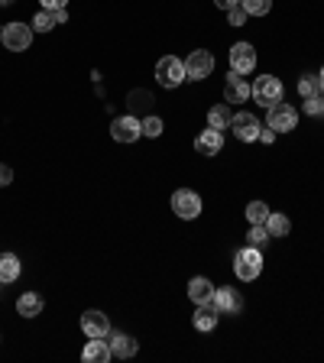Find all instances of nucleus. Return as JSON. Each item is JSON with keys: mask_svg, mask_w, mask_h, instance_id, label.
<instances>
[{"mask_svg": "<svg viewBox=\"0 0 324 363\" xmlns=\"http://www.w3.org/2000/svg\"><path fill=\"white\" fill-rule=\"evenodd\" d=\"M0 46H4V33H0Z\"/></svg>", "mask_w": 324, "mask_h": 363, "instance_id": "obj_39", "label": "nucleus"}, {"mask_svg": "<svg viewBox=\"0 0 324 363\" xmlns=\"http://www.w3.org/2000/svg\"><path fill=\"white\" fill-rule=\"evenodd\" d=\"M214 7H221L227 13V10H233V7H240V0H214Z\"/></svg>", "mask_w": 324, "mask_h": 363, "instance_id": "obj_35", "label": "nucleus"}, {"mask_svg": "<svg viewBox=\"0 0 324 363\" xmlns=\"http://www.w3.org/2000/svg\"><path fill=\"white\" fill-rule=\"evenodd\" d=\"M214 282L204 276H195L192 282H188V299L195 301V305H208V301H214Z\"/></svg>", "mask_w": 324, "mask_h": 363, "instance_id": "obj_15", "label": "nucleus"}, {"mask_svg": "<svg viewBox=\"0 0 324 363\" xmlns=\"http://www.w3.org/2000/svg\"><path fill=\"white\" fill-rule=\"evenodd\" d=\"M266 124L276 133H292L295 124H299V114H295L292 104H282V100H279V104L270 108V114H266Z\"/></svg>", "mask_w": 324, "mask_h": 363, "instance_id": "obj_4", "label": "nucleus"}, {"mask_svg": "<svg viewBox=\"0 0 324 363\" xmlns=\"http://www.w3.org/2000/svg\"><path fill=\"white\" fill-rule=\"evenodd\" d=\"M221 149H224V133L214 130V127H208V130H201L195 137V153L198 156H217Z\"/></svg>", "mask_w": 324, "mask_h": 363, "instance_id": "obj_10", "label": "nucleus"}, {"mask_svg": "<svg viewBox=\"0 0 324 363\" xmlns=\"http://www.w3.org/2000/svg\"><path fill=\"white\" fill-rule=\"evenodd\" d=\"M172 211H175L182 221H195V217L201 214L198 192H192V188H178V192L172 195Z\"/></svg>", "mask_w": 324, "mask_h": 363, "instance_id": "obj_5", "label": "nucleus"}, {"mask_svg": "<svg viewBox=\"0 0 324 363\" xmlns=\"http://www.w3.org/2000/svg\"><path fill=\"white\" fill-rule=\"evenodd\" d=\"M110 357L114 354H110V344L104 338H91L85 344V350H81V360L85 363H108Z\"/></svg>", "mask_w": 324, "mask_h": 363, "instance_id": "obj_16", "label": "nucleus"}, {"mask_svg": "<svg viewBox=\"0 0 324 363\" xmlns=\"http://www.w3.org/2000/svg\"><path fill=\"white\" fill-rule=\"evenodd\" d=\"M289 217L286 214H270L266 217V231H270V237H286L289 234Z\"/></svg>", "mask_w": 324, "mask_h": 363, "instance_id": "obj_22", "label": "nucleus"}, {"mask_svg": "<svg viewBox=\"0 0 324 363\" xmlns=\"http://www.w3.org/2000/svg\"><path fill=\"white\" fill-rule=\"evenodd\" d=\"M81 331H85V338H108L110 334V321L104 311H85L81 315Z\"/></svg>", "mask_w": 324, "mask_h": 363, "instance_id": "obj_13", "label": "nucleus"}, {"mask_svg": "<svg viewBox=\"0 0 324 363\" xmlns=\"http://www.w3.org/2000/svg\"><path fill=\"white\" fill-rule=\"evenodd\" d=\"M318 81H321V91H324V69L318 71Z\"/></svg>", "mask_w": 324, "mask_h": 363, "instance_id": "obj_37", "label": "nucleus"}, {"mask_svg": "<svg viewBox=\"0 0 324 363\" xmlns=\"http://www.w3.org/2000/svg\"><path fill=\"white\" fill-rule=\"evenodd\" d=\"M16 311H20L23 318H36V315H42V295H36V292L20 295V301H16Z\"/></svg>", "mask_w": 324, "mask_h": 363, "instance_id": "obj_19", "label": "nucleus"}, {"mask_svg": "<svg viewBox=\"0 0 324 363\" xmlns=\"http://www.w3.org/2000/svg\"><path fill=\"white\" fill-rule=\"evenodd\" d=\"M69 0H42V10H62Z\"/></svg>", "mask_w": 324, "mask_h": 363, "instance_id": "obj_34", "label": "nucleus"}, {"mask_svg": "<svg viewBox=\"0 0 324 363\" xmlns=\"http://www.w3.org/2000/svg\"><path fill=\"white\" fill-rule=\"evenodd\" d=\"M250 98H253L256 104H262V108H272V104L282 100V81H279L276 75H260L253 85H250Z\"/></svg>", "mask_w": 324, "mask_h": 363, "instance_id": "obj_2", "label": "nucleus"}, {"mask_svg": "<svg viewBox=\"0 0 324 363\" xmlns=\"http://www.w3.org/2000/svg\"><path fill=\"white\" fill-rule=\"evenodd\" d=\"M233 272H237L240 282H253L262 272V253L260 247H243L237 256H233Z\"/></svg>", "mask_w": 324, "mask_h": 363, "instance_id": "obj_1", "label": "nucleus"}, {"mask_svg": "<svg viewBox=\"0 0 324 363\" xmlns=\"http://www.w3.org/2000/svg\"><path fill=\"white\" fill-rule=\"evenodd\" d=\"M270 240V231H266V224H250V234H247V243L250 247H262Z\"/></svg>", "mask_w": 324, "mask_h": 363, "instance_id": "obj_27", "label": "nucleus"}, {"mask_svg": "<svg viewBox=\"0 0 324 363\" xmlns=\"http://www.w3.org/2000/svg\"><path fill=\"white\" fill-rule=\"evenodd\" d=\"M256 69V49L250 42H237L231 49V71H240V75H247V71Z\"/></svg>", "mask_w": 324, "mask_h": 363, "instance_id": "obj_11", "label": "nucleus"}, {"mask_svg": "<svg viewBox=\"0 0 324 363\" xmlns=\"http://www.w3.org/2000/svg\"><path fill=\"white\" fill-rule=\"evenodd\" d=\"M240 7L247 10L250 16H266L272 10V0H240Z\"/></svg>", "mask_w": 324, "mask_h": 363, "instance_id": "obj_26", "label": "nucleus"}, {"mask_svg": "<svg viewBox=\"0 0 324 363\" xmlns=\"http://www.w3.org/2000/svg\"><path fill=\"white\" fill-rule=\"evenodd\" d=\"M20 276V260L13 253H0V282H13Z\"/></svg>", "mask_w": 324, "mask_h": 363, "instance_id": "obj_21", "label": "nucleus"}, {"mask_svg": "<svg viewBox=\"0 0 324 363\" xmlns=\"http://www.w3.org/2000/svg\"><path fill=\"white\" fill-rule=\"evenodd\" d=\"M231 130H233V137L237 139H243V143H253V139H260V130H262V124L256 120L253 114H233V120H231Z\"/></svg>", "mask_w": 324, "mask_h": 363, "instance_id": "obj_9", "label": "nucleus"}, {"mask_svg": "<svg viewBox=\"0 0 324 363\" xmlns=\"http://www.w3.org/2000/svg\"><path fill=\"white\" fill-rule=\"evenodd\" d=\"M0 33H4V46L10 52H26L33 46V26H26V23H7Z\"/></svg>", "mask_w": 324, "mask_h": 363, "instance_id": "obj_6", "label": "nucleus"}, {"mask_svg": "<svg viewBox=\"0 0 324 363\" xmlns=\"http://www.w3.org/2000/svg\"><path fill=\"white\" fill-rule=\"evenodd\" d=\"M10 182H13V169L7 163H0V188H7Z\"/></svg>", "mask_w": 324, "mask_h": 363, "instance_id": "obj_32", "label": "nucleus"}, {"mask_svg": "<svg viewBox=\"0 0 324 363\" xmlns=\"http://www.w3.org/2000/svg\"><path fill=\"white\" fill-rule=\"evenodd\" d=\"M272 211L266 208V201H250L247 204V221L250 224H266V217H270Z\"/></svg>", "mask_w": 324, "mask_h": 363, "instance_id": "obj_23", "label": "nucleus"}, {"mask_svg": "<svg viewBox=\"0 0 324 363\" xmlns=\"http://www.w3.org/2000/svg\"><path fill=\"white\" fill-rule=\"evenodd\" d=\"M214 309L224 311V315H240V309H243V299H240L237 289L224 286V289H217V292H214Z\"/></svg>", "mask_w": 324, "mask_h": 363, "instance_id": "obj_14", "label": "nucleus"}, {"mask_svg": "<svg viewBox=\"0 0 324 363\" xmlns=\"http://www.w3.org/2000/svg\"><path fill=\"white\" fill-rule=\"evenodd\" d=\"M250 98V81L240 71H231L224 81V100L227 104H243Z\"/></svg>", "mask_w": 324, "mask_h": 363, "instance_id": "obj_12", "label": "nucleus"}, {"mask_svg": "<svg viewBox=\"0 0 324 363\" xmlns=\"http://www.w3.org/2000/svg\"><path fill=\"white\" fill-rule=\"evenodd\" d=\"M276 137H279V133L272 130L270 124H266V127H262V130H260V143H272V139H276Z\"/></svg>", "mask_w": 324, "mask_h": 363, "instance_id": "obj_33", "label": "nucleus"}, {"mask_svg": "<svg viewBox=\"0 0 324 363\" xmlns=\"http://www.w3.org/2000/svg\"><path fill=\"white\" fill-rule=\"evenodd\" d=\"M153 104V98H149L146 91H133L130 98H127V108L130 110H143V108H149Z\"/></svg>", "mask_w": 324, "mask_h": 363, "instance_id": "obj_29", "label": "nucleus"}, {"mask_svg": "<svg viewBox=\"0 0 324 363\" xmlns=\"http://www.w3.org/2000/svg\"><path fill=\"white\" fill-rule=\"evenodd\" d=\"M143 124V137H162V117L149 114L146 120H139Z\"/></svg>", "mask_w": 324, "mask_h": 363, "instance_id": "obj_28", "label": "nucleus"}, {"mask_svg": "<svg viewBox=\"0 0 324 363\" xmlns=\"http://www.w3.org/2000/svg\"><path fill=\"white\" fill-rule=\"evenodd\" d=\"M10 4H16V0H0V7H10Z\"/></svg>", "mask_w": 324, "mask_h": 363, "instance_id": "obj_38", "label": "nucleus"}, {"mask_svg": "<svg viewBox=\"0 0 324 363\" xmlns=\"http://www.w3.org/2000/svg\"><path fill=\"white\" fill-rule=\"evenodd\" d=\"M137 350H139L137 338H127V334H120V331L110 334V354H114V357H124V360H127V357H133Z\"/></svg>", "mask_w": 324, "mask_h": 363, "instance_id": "obj_17", "label": "nucleus"}, {"mask_svg": "<svg viewBox=\"0 0 324 363\" xmlns=\"http://www.w3.org/2000/svg\"><path fill=\"white\" fill-rule=\"evenodd\" d=\"M305 114H311V117H321V114H324V94H318V98H308V100H305Z\"/></svg>", "mask_w": 324, "mask_h": 363, "instance_id": "obj_30", "label": "nucleus"}, {"mask_svg": "<svg viewBox=\"0 0 324 363\" xmlns=\"http://www.w3.org/2000/svg\"><path fill=\"white\" fill-rule=\"evenodd\" d=\"M214 71V55L208 49H195L188 52V62H185V75L188 81H201V78H208Z\"/></svg>", "mask_w": 324, "mask_h": 363, "instance_id": "obj_7", "label": "nucleus"}, {"mask_svg": "<svg viewBox=\"0 0 324 363\" xmlns=\"http://www.w3.org/2000/svg\"><path fill=\"white\" fill-rule=\"evenodd\" d=\"M185 62L178 59V55H162L159 62H156V81L162 88H178L185 81Z\"/></svg>", "mask_w": 324, "mask_h": 363, "instance_id": "obj_3", "label": "nucleus"}, {"mask_svg": "<svg viewBox=\"0 0 324 363\" xmlns=\"http://www.w3.org/2000/svg\"><path fill=\"white\" fill-rule=\"evenodd\" d=\"M55 26H59V23H55L52 10H39V13L33 16V30H36V33H49V30H55Z\"/></svg>", "mask_w": 324, "mask_h": 363, "instance_id": "obj_25", "label": "nucleus"}, {"mask_svg": "<svg viewBox=\"0 0 324 363\" xmlns=\"http://www.w3.org/2000/svg\"><path fill=\"white\" fill-rule=\"evenodd\" d=\"M214 325H217L214 301H208V305H198V311H195V328H198V331H214Z\"/></svg>", "mask_w": 324, "mask_h": 363, "instance_id": "obj_18", "label": "nucleus"}, {"mask_svg": "<svg viewBox=\"0 0 324 363\" xmlns=\"http://www.w3.org/2000/svg\"><path fill=\"white\" fill-rule=\"evenodd\" d=\"M0 286H4V282H0Z\"/></svg>", "mask_w": 324, "mask_h": 363, "instance_id": "obj_40", "label": "nucleus"}, {"mask_svg": "<svg viewBox=\"0 0 324 363\" xmlns=\"http://www.w3.org/2000/svg\"><path fill=\"white\" fill-rule=\"evenodd\" d=\"M231 120H233V114L227 104H214V108L208 110V127H214V130H227Z\"/></svg>", "mask_w": 324, "mask_h": 363, "instance_id": "obj_20", "label": "nucleus"}, {"mask_svg": "<svg viewBox=\"0 0 324 363\" xmlns=\"http://www.w3.org/2000/svg\"><path fill=\"white\" fill-rule=\"evenodd\" d=\"M247 10H243V7H233V10H227V23H231V26H243V23H247Z\"/></svg>", "mask_w": 324, "mask_h": 363, "instance_id": "obj_31", "label": "nucleus"}, {"mask_svg": "<svg viewBox=\"0 0 324 363\" xmlns=\"http://www.w3.org/2000/svg\"><path fill=\"white\" fill-rule=\"evenodd\" d=\"M52 13H55V23H59V26L69 20V10H65V7H62V10H52Z\"/></svg>", "mask_w": 324, "mask_h": 363, "instance_id": "obj_36", "label": "nucleus"}, {"mask_svg": "<svg viewBox=\"0 0 324 363\" xmlns=\"http://www.w3.org/2000/svg\"><path fill=\"white\" fill-rule=\"evenodd\" d=\"M110 137L117 143H137L143 137V124L137 120V114H127V117H117L114 124H110Z\"/></svg>", "mask_w": 324, "mask_h": 363, "instance_id": "obj_8", "label": "nucleus"}, {"mask_svg": "<svg viewBox=\"0 0 324 363\" xmlns=\"http://www.w3.org/2000/svg\"><path fill=\"white\" fill-rule=\"evenodd\" d=\"M299 94H301L305 100H308V98H318V94H324V91H321V81H318V75H301Z\"/></svg>", "mask_w": 324, "mask_h": 363, "instance_id": "obj_24", "label": "nucleus"}]
</instances>
